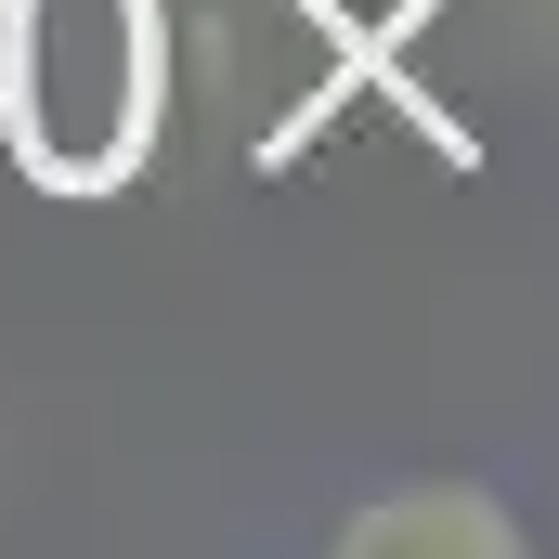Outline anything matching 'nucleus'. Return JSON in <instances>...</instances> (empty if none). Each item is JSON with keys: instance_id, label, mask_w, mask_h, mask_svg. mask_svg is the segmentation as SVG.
Returning a JSON list of instances; mask_svg holds the SVG:
<instances>
[{"instance_id": "obj_1", "label": "nucleus", "mask_w": 559, "mask_h": 559, "mask_svg": "<svg viewBox=\"0 0 559 559\" xmlns=\"http://www.w3.org/2000/svg\"><path fill=\"white\" fill-rule=\"evenodd\" d=\"M182 118L169 0H0V156L52 209H118L156 182Z\"/></svg>"}, {"instance_id": "obj_2", "label": "nucleus", "mask_w": 559, "mask_h": 559, "mask_svg": "<svg viewBox=\"0 0 559 559\" xmlns=\"http://www.w3.org/2000/svg\"><path fill=\"white\" fill-rule=\"evenodd\" d=\"M338 559H521V508L495 481H391L338 521Z\"/></svg>"}]
</instances>
